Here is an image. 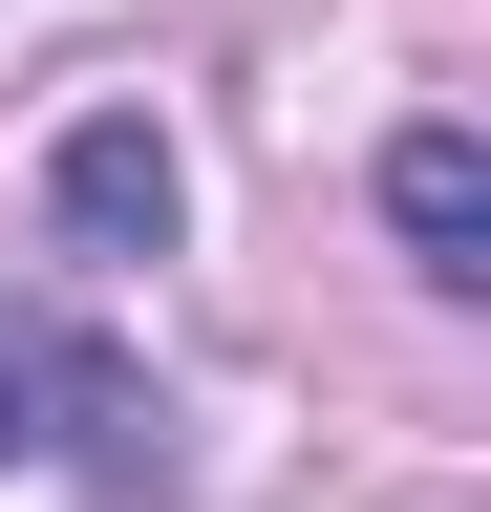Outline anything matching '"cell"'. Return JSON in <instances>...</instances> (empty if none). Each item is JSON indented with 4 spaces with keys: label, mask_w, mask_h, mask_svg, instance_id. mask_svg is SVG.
I'll return each instance as SVG.
<instances>
[{
    "label": "cell",
    "mask_w": 491,
    "mask_h": 512,
    "mask_svg": "<svg viewBox=\"0 0 491 512\" xmlns=\"http://www.w3.org/2000/svg\"><path fill=\"white\" fill-rule=\"evenodd\" d=\"M385 214H406L427 278H491V150H470V128H406V150H385Z\"/></svg>",
    "instance_id": "1"
},
{
    "label": "cell",
    "mask_w": 491,
    "mask_h": 512,
    "mask_svg": "<svg viewBox=\"0 0 491 512\" xmlns=\"http://www.w3.org/2000/svg\"><path fill=\"white\" fill-rule=\"evenodd\" d=\"M65 235L86 256H171V150H150V128H86V150H65Z\"/></svg>",
    "instance_id": "2"
},
{
    "label": "cell",
    "mask_w": 491,
    "mask_h": 512,
    "mask_svg": "<svg viewBox=\"0 0 491 512\" xmlns=\"http://www.w3.org/2000/svg\"><path fill=\"white\" fill-rule=\"evenodd\" d=\"M0 448H22V427H0Z\"/></svg>",
    "instance_id": "3"
}]
</instances>
